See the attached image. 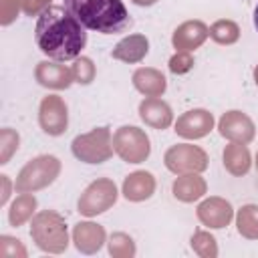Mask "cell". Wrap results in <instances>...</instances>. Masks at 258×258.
<instances>
[{
	"label": "cell",
	"mask_w": 258,
	"mask_h": 258,
	"mask_svg": "<svg viewBox=\"0 0 258 258\" xmlns=\"http://www.w3.org/2000/svg\"><path fill=\"white\" fill-rule=\"evenodd\" d=\"M34 40L48 58L75 60L87 44V32L67 6H48L38 14Z\"/></svg>",
	"instance_id": "6da1fadb"
},
{
	"label": "cell",
	"mask_w": 258,
	"mask_h": 258,
	"mask_svg": "<svg viewBox=\"0 0 258 258\" xmlns=\"http://www.w3.org/2000/svg\"><path fill=\"white\" fill-rule=\"evenodd\" d=\"M67 10L87 28L101 34H117L131 26L121 0H64Z\"/></svg>",
	"instance_id": "7a4b0ae2"
},
{
	"label": "cell",
	"mask_w": 258,
	"mask_h": 258,
	"mask_svg": "<svg viewBox=\"0 0 258 258\" xmlns=\"http://www.w3.org/2000/svg\"><path fill=\"white\" fill-rule=\"evenodd\" d=\"M30 236L40 250L50 252V254H60L69 246L67 222L60 214L52 210H42L32 218Z\"/></svg>",
	"instance_id": "3957f363"
},
{
	"label": "cell",
	"mask_w": 258,
	"mask_h": 258,
	"mask_svg": "<svg viewBox=\"0 0 258 258\" xmlns=\"http://www.w3.org/2000/svg\"><path fill=\"white\" fill-rule=\"evenodd\" d=\"M60 173V161L54 155H38L30 159L18 173L14 189L18 194H30L50 185Z\"/></svg>",
	"instance_id": "277c9868"
},
{
	"label": "cell",
	"mask_w": 258,
	"mask_h": 258,
	"mask_svg": "<svg viewBox=\"0 0 258 258\" xmlns=\"http://www.w3.org/2000/svg\"><path fill=\"white\" fill-rule=\"evenodd\" d=\"M73 155L85 163H103L113 155V137L109 127H97L89 133L77 135L71 143Z\"/></svg>",
	"instance_id": "5b68a950"
},
{
	"label": "cell",
	"mask_w": 258,
	"mask_h": 258,
	"mask_svg": "<svg viewBox=\"0 0 258 258\" xmlns=\"http://www.w3.org/2000/svg\"><path fill=\"white\" fill-rule=\"evenodd\" d=\"M113 149L127 163H141L149 157L151 145L145 131L133 125H123L113 135Z\"/></svg>",
	"instance_id": "8992f818"
},
{
	"label": "cell",
	"mask_w": 258,
	"mask_h": 258,
	"mask_svg": "<svg viewBox=\"0 0 258 258\" xmlns=\"http://www.w3.org/2000/svg\"><path fill=\"white\" fill-rule=\"evenodd\" d=\"M117 202V185L109 177L95 179L79 198V212L83 216H97L107 212Z\"/></svg>",
	"instance_id": "52a82bcc"
},
{
	"label": "cell",
	"mask_w": 258,
	"mask_h": 258,
	"mask_svg": "<svg viewBox=\"0 0 258 258\" xmlns=\"http://www.w3.org/2000/svg\"><path fill=\"white\" fill-rule=\"evenodd\" d=\"M165 167L173 173H200L208 167V155L202 147L179 143L171 145L163 155Z\"/></svg>",
	"instance_id": "ba28073f"
},
{
	"label": "cell",
	"mask_w": 258,
	"mask_h": 258,
	"mask_svg": "<svg viewBox=\"0 0 258 258\" xmlns=\"http://www.w3.org/2000/svg\"><path fill=\"white\" fill-rule=\"evenodd\" d=\"M38 123L46 135H62L69 125V113L67 105L58 95H48L40 101L38 109Z\"/></svg>",
	"instance_id": "9c48e42d"
},
{
	"label": "cell",
	"mask_w": 258,
	"mask_h": 258,
	"mask_svg": "<svg viewBox=\"0 0 258 258\" xmlns=\"http://www.w3.org/2000/svg\"><path fill=\"white\" fill-rule=\"evenodd\" d=\"M218 129H220L222 137H226L228 141H236V143H250L254 139V131H256L252 119L242 111L224 113L218 123Z\"/></svg>",
	"instance_id": "30bf717a"
},
{
	"label": "cell",
	"mask_w": 258,
	"mask_h": 258,
	"mask_svg": "<svg viewBox=\"0 0 258 258\" xmlns=\"http://www.w3.org/2000/svg\"><path fill=\"white\" fill-rule=\"evenodd\" d=\"M214 129V117L206 109H191L177 117L175 121V133L185 139H200L206 137Z\"/></svg>",
	"instance_id": "8fae6325"
},
{
	"label": "cell",
	"mask_w": 258,
	"mask_h": 258,
	"mask_svg": "<svg viewBox=\"0 0 258 258\" xmlns=\"http://www.w3.org/2000/svg\"><path fill=\"white\" fill-rule=\"evenodd\" d=\"M198 218L208 228H224L232 222L234 210L224 198H208L198 206Z\"/></svg>",
	"instance_id": "7c38bea8"
},
{
	"label": "cell",
	"mask_w": 258,
	"mask_h": 258,
	"mask_svg": "<svg viewBox=\"0 0 258 258\" xmlns=\"http://www.w3.org/2000/svg\"><path fill=\"white\" fill-rule=\"evenodd\" d=\"M210 34V28L202 22V20H187L183 24H179L171 36V42L175 46V50H183V52H191L196 50Z\"/></svg>",
	"instance_id": "4fadbf2b"
},
{
	"label": "cell",
	"mask_w": 258,
	"mask_h": 258,
	"mask_svg": "<svg viewBox=\"0 0 258 258\" xmlns=\"http://www.w3.org/2000/svg\"><path fill=\"white\" fill-rule=\"evenodd\" d=\"M34 77L36 81L42 85V87H48V89H67L71 87V83L75 81L73 79V71L64 64H58V62H52V60H40L36 64V71H34Z\"/></svg>",
	"instance_id": "5bb4252c"
},
{
	"label": "cell",
	"mask_w": 258,
	"mask_h": 258,
	"mask_svg": "<svg viewBox=\"0 0 258 258\" xmlns=\"http://www.w3.org/2000/svg\"><path fill=\"white\" fill-rule=\"evenodd\" d=\"M139 117L143 119L145 125L153 129H167L173 121V113L165 101L159 97H147L139 105Z\"/></svg>",
	"instance_id": "9a60e30c"
},
{
	"label": "cell",
	"mask_w": 258,
	"mask_h": 258,
	"mask_svg": "<svg viewBox=\"0 0 258 258\" xmlns=\"http://www.w3.org/2000/svg\"><path fill=\"white\" fill-rule=\"evenodd\" d=\"M73 242L83 254H95L105 242V230L93 222H79L73 230Z\"/></svg>",
	"instance_id": "2e32d148"
},
{
	"label": "cell",
	"mask_w": 258,
	"mask_h": 258,
	"mask_svg": "<svg viewBox=\"0 0 258 258\" xmlns=\"http://www.w3.org/2000/svg\"><path fill=\"white\" fill-rule=\"evenodd\" d=\"M155 191V177L149 171H133L123 181V196L129 202L149 200Z\"/></svg>",
	"instance_id": "e0dca14e"
},
{
	"label": "cell",
	"mask_w": 258,
	"mask_h": 258,
	"mask_svg": "<svg viewBox=\"0 0 258 258\" xmlns=\"http://www.w3.org/2000/svg\"><path fill=\"white\" fill-rule=\"evenodd\" d=\"M149 50V40L143 34H131L115 44L111 56L123 62H139Z\"/></svg>",
	"instance_id": "ac0fdd59"
},
{
	"label": "cell",
	"mask_w": 258,
	"mask_h": 258,
	"mask_svg": "<svg viewBox=\"0 0 258 258\" xmlns=\"http://www.w3.org/2000/svg\"><path fill=\"white\" fill-rule=\"evenodd\" d=\"M133 85L145 97H161L165 93L167 81L157 69L145 67V69H137L133 73Z\"/></svg>",
	"instance_id": "d6986e66"
},
{
	"label": "cell",
	"mask_w": 258,
	"mask_h": 258,
	"mask_svg": "<svg viewBox=\"0 0 258 258\" xmlns=\"http://www.w3.org/2000/svg\"><path fill=\"white\" fill-rule=\"evenodd\" d=\"M206 194V181L198 173H179L173 181V196L179 202H196Z\"/></svg>",
	"instance_id": "ffe728a7"
},
{
	"label": "cell",
	"mask_w": 258,
	"mask_h": 258,
	"mask_svg": "<svg viewBox=\"0 0 258 258\" xmlns=\"http://www.w3.org/2000/svg\"><path fill=\"white\" fill-rule=\"evenodd\" d=\"M224 167L232 175L248 173V169H250V151H248L246 143L230 141V145H226V149H224Z\"/></svg>",
	"instance_id": "44dd1931"
},
{
	"label": "cell",
	"mask_w": 258,
	"mask_h": 258,
	"mask_svg": "<svg viewBox=\"0 0 258 258\" xmlns=\"http://www.w3.org/2000/svg\"><path fill=\"white\" fill-rule=\"evenodd\" d=\"M34 210H36V198L32 194H20L8 210V222L14 228H18L34 214Z\"/></svg>",
	"instance_id": "7402d4cb"
},
{
	"label": "cell",
	"mask_w": 258,
	"mask_h": 258,
	"mask_svg": "<svg viewBox=\"0 0 258 258\" xmlns=\"http://www.w3.org/2000/svg\"><path fill=\"white\" fill-rule=\"evenodd\" d=\"M238 232L248 240H258V206H244L236 216Z\"/></svg>",
	"instance_id": "603a6c76"
},
{
	"label": "cell",
	"mask_w": 258,
	"mask_h": 258,
	"mask_svg": "<svg viewBox=\"0 0 258 258\" xmlns=\"http://www.w3.org/2000/svg\"><path fill=\"white\" fill-rule=\"evenodd\" d=\"M210 36L218 42V44H234L240 38V28L234 20H216L210 26Z\"/></svg>",
	"instance_id": "cb8c5ba5"
},
{
	"label": "cell",
	"mask_w": 258,
	"mask_h": 258,
	"mask_svg": "<svg viewBox=\"0 0 258 258\" xmlns=\"http://www.w3.org/2000/svg\"><path fill=\"white\" fill-rule=\"evenodd\" d=\"M109 252L111 256H119V258H129L135 254V244L133 240L123 234V232H117L111 236V242H109Z\"/></svg>",
	"instance_id": "d4e9b609"
},
{
	"label": "cell",
	"mask_w": 258,
	"mask_h": 258,
	"mask_svg": "<svg viewBox=\"0 0 258 258\" xmlns=\"http://www.w3.org/2000/svg\"><path fill=\"white\" fill-rule=\"evenodd\" d=\"M71 71H73V79H75L79 85H89V83L95 79V64H93V60L87 58V56L75 58Z\"/></svg>",
	"instance_id": "484cf974"
},
{
	"label": "cell",
	"mask_w": 258,
	"mask_h": 258,
	"mask_svg": "<svg viewBox=\"0 0 258 258\" xmlns=\"http://www.w3.org/2000/svg\"><path fill=\"white\" fill-rule=\"evenodd\" d=\"M18 133L12 129H2L0 133V163H8V159L12 157V153L18 149Z\"/></svg>",
	"instance_id": "4316f807"
},
{
	"label": "cell",
	"mask_w": 258,
	"mask_h": 258,
	"mask_svg": "<svg viewBox=\"0 0 258 258\" xmlns=\"http://www.w3.org/2000/svg\"><path fill=\"white\" fill-rule=\"evenodd\" d=\"M191 248L200 254V256H216L218 248H216V240L214 236H210L208 232H196L191 238Z\"/></svg>",
	"instance_id": "83f0119b"
},
{
	"label": "cell",
	"mask_w": 258,
	"mask_h": 258,
	"mask_svg": "<svg viewBox=\"0 0 258 258\" xmlns=\"http://www.w3.org/2000/svg\"><path fill=\"white\" fill-rule=\"evenodd\" d=\"M26 250L20 240L10 236H0V258H24Z\"/></svg>",
	"instance_id": "f1b7e54d"
},
{
	"label": "cell",
	"mask_w": 258,
	"mask_h": 258,
	"mask_svg": "<svg viewBox=\"0 0 258 258\" xmlns=\"http://www.w3.org/2000/svg\"><path fill=\"white\" fill-rule=\"evenodd\" d=\"M191 67H194V58H191L189 52L177 50V52L169 58V71L175 73V75H183V73H187Z\"/></svg>",
	"instance_id": "f546056e"
},
{
	"label": "cell",
	"mask_w": 258,
	"mask_h": 258,
	"mask_svg": "<svg viewBox=\"0 0 258 258\" xmlns=\"http://www.w3.org/2000/svg\"><path fill=\"white\" fill-rule=\"evenodd\" d=\"M22 8V0H0V22L8 26Z\"/></svg>",
	"instance_id": "4dcf8cb0"
},
{
	"label": "cell",
	"mask_w": 258,
	"mask_h": 258,
	"mask_svg": "<svg viewBox=\"0 0 258 258\" xmlns=\"http://www.w3.org/2000/svg\"><path fill=\"white\" fill-rule=\"evenodd\" d=\"M50 6V0H22V12L26 16H36Z\"/></svg>",
	"instance_id": "1f68e13d"
},
{
	"label": "cell",
	"mask_w": 258,
	"mask_h": 258,
	"mask_svg": "<svg viewBox=\"0 0 258 258\" xmlns=\"http://www.w3.org/2000/svg\"><path fill=\"white\" fill-rule=\"evenodd\" d=\"M0 181H2V185H4V189H2V198H0V204H6V200H8V175H0Z\"/></svg>",
	"instance_id": "d6a6232c"
},
{
	"label": "cell",
	"mask_w": 258,
	"mask_h": 258,
	"mask_svg": "<svg viewBox=\"0 0 258 258\" xmlns=\"http://www.w3.org/2000/svg\"><path fill=\"white\" fill-rule=\"evenodd\" d=\"M133 4H137V6H151V4H155L157 0H131Z\"/></svg>",
	"instance_id": "836d02e7"
},
{
	"label": "cell",
	"mask_w": 258,
	"mask_h": 258,
	"mask_svg": "<svg viewBox=\"0 0 258 258\" xmlns=\"http://www.w3.org/2000/svg\"><path fill=\"white\" fill-rule=\"evenodd\" d=\"M254 26L258 30V4H256V10H254Z\"/></svg>",
	"instance_id": "e575fe53"
},
{
	"label": "cell",
	"mask_w": 258,
	"mask_h": 258,
	"mask_svg": "<svg viewBox=\"0 0 258 258\" xmlns=\"http://www.w3.org/2000/svg\"><path fill=\"white\" fill-rule=\"evenodd\" d=\"M254 81H256V85H258V64H256V69H254Z\"/></svg>",
	"instance_id": "d590c367"
},
{
	"label": "cell",
	"mask_w": 258,
	"mask_h": 258,
	"mask_svg": "<svg viewBox=\"0 0 258 258\" xmlns=\"http://www.w3.org/2000/svg\"><path fill=\"white\" fill-rule=\"evenodd\" d=\"M256 169H258V153H256Z\"/></svg>",
	"instance_id": "8d00e7d4"
}]
</instances>
